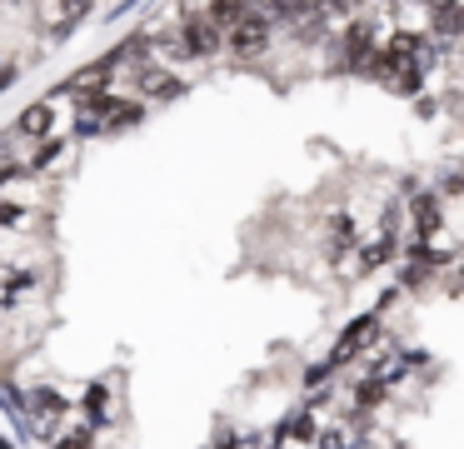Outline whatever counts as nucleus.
I'll return each instance as SVG.
<instances>
[{
  "instance_id": "nucleus-1",
  "label": "nucleus",
  "mask_w": 464,
  "mask_h": 449,
  "mask_svg": "<svg viewBox=\"0 0 464 449\" xmlns=\"http://www.w3.org/2000/svg\"><path fill=\"white\" fill-rule=\"evenodd\" d=\"M145 115L140 100H121V95H91L81 100V120H75V135H105V130H121V125H135Z\"/></svg>"
},
{
  "instance_id": "nucleus-2",
  "label": "nucleus",
  "mask_w": 464,
  "mask_h": 449,
  "mask_svg": "<svg viewBox=\"0 0 464 449\" xmlns=\"http://www.w3.org/2000/svg\"><path fill=\"white\" fill-rule=\"evenodd\" d=\"M270 40H275V25L260 15V10H255V0H250V10H245L235 25H225V45H230L240 60L265 55V50H270Z\"/></svg>"
},
{
  "instance_id": "nucleus-3",
  "label": "nucleus",
  "mask_w": 464,
  "mask_h": 449,
  "mask_svg": "<svg viewBox=\"0 0 464 449\" xmlns=\"http://www.w3.org/2000/svg\"><path fill=\"white\" fill-rule=\"evenodd\" d=\"M175 40H180V55L185 60H205V55H220L225 50V25H215L210 15H185L175 25Z\"/></svg>"
},
{
  "instance_id": "nucleus-4",
  "label": "nucleus",
  "mask_w": 464,
  "mask_h": 449,
  "mask_svg": "<svg viewBox=\"0 0 464 449\" xmlns=\"http://www.w3.org/2000/svg\"><path fill=\"white\" fill-rule=\"evenodd\" d=\"M135 90L150 100H175V95H185V80L170 75L165 65H155V60H140L135 65Z\"/></svg>"
},
{
  "instance_id": "nucleus-5",
  "label": "nucleus",
  "mask_w": 464,
  "mask_h": 449,
  "mask_svg": "<svg viewBox=\"0 0 464 449\" xmlns=\"http://www.w3.org/2000/svg\"><path fill=\"white\" fill-rule=\"evenodd\" d=\"M374 329H380V319H374V315H360V319H354V325L340 335V345H334V355L324 359V365H330V369L350 365V359L360 355V345H364V339H374Z\"/></svg>"
},
{
  "instance_id": "nucleus-6",
  "label": "nucleus",
  "mask_w": 464,
  "mask_h": 449,
  "mask_svg": "<svg viewBox=\"0 0 464 449\" xmlns=\"http://www.w3.org/2000/svg\"><path fill=\"white\" fill-rule=\"evenodd\" d=\"M430 30H434V40H459L464 35V5H454V0H434V10H430Z\"/></svg>"
},
{
  "instance_id": "nucleus-7",
  "label": "nucleus",
  "mask_w": 464,
  "mask_h": 449,
  "mask_svg": "<svg viewBox=\"0 0 464 449\" xmlns=\"http://www.w3.org/2000/svg\"><path fill=\"white\" fill-rule=\"evenodd\" d=\"M51 125H55V110H51V100H35V105H25V110H21V120H15V135H31V140H41V135H51Z\"/></svg>"
},
{
  "instance_id": "nucleus-8",
  "label": "nucleus",
  "mask_w": 464,
  "mask_h": 449,
  "mask_svg": "<svg viewBox=\"0 0 464 449\" xmlns=\"http://www.w3.org/2000/svg\"><path fill=\"white\" fill-rule=\"evenodd\" d=\"M410 215H414V239H430L440 229V195H410Z\"/></svg>"
},
{
  "instance_id": "nucleus-9",
  "label": "nucleus",
  "mask_w": 464,
  "mask_h": 449,
  "mask_svg": "<svg viewBox=\"0 0 464 449\" xmlns=\"http://www.w3.org/2000/svg\"><path fill=\"white\" fill-rule=\"evenodd\" d=\"M370 50H374V25H364V20H354V25L344 30V65L354 70L364 55H370Z\"/></svg>"
},
{
  "instance_id": "nucleus-10",
  "label": "nucleus",
  "mask_w": 464,
  "mask_h": 449,
  "mask_svg": "<svg viewBox=\"0 0 464 449\" xmlns=\"http://www.w3.org/2000/svg\"><path fill=\"white\" fill-rule=\"evenodd\" d=\"M55 10H61V20H55V40H65L95 10V0H55Z\"/></svg>"
},
{
  "instance_id": "nucleus-11",
  "label": "nucleus",
  "mask_w": 464,
  "mask_h": 449,
  "mask_svg": "<svg viewBox=\"0 0 464 449\" xmlns=\"http://www.w3.org/2000/svg\"><path fill=\"white\" fill-rule=\"evenodd\" d=\"M394 239H400V235H390V229H380V239H374V245H364V249H360V265H364V269L384 265V259L394 255Z\"/></svg>"
},
{
  "instance_id": "nucleus-12",
  "label": "nucleus",
  "mask_w": 464,
  "mask_h": 449,
  "mask_svg": "<svg viewBox=\"0 0 464 449\" xmlns=\"http://www.w3.org/2000/svg\"><path fill=\"white\" fill-rule=\"evenodd\" d=\"M245 10H250V0H210V10H205V15H210L215 25H235Z\"/></svg>"
},
{
  "instance_id": "nucleus-13",
  "label": "nucleus",
  "mask_w": 464,
  "mask_h": 449,
  "mask_svg": "<svg viewBox=\"0 0 464 449\" xmlns=\"http://www.w3.org/2000/svg\"><path fill=\"white\" fill-rule=\"evenodd\" d=\"M35 409H41V415H51V419H61L71 405H65V399L55 395V389H35Z\"/></svg>"
},
{
  "instance_id": "nucleus-14",
  "label": "nucleus",
  "mask_w": 464,
  "mask_h": 449,
  "mask_svg": "<svg viewBox=\"0 0 464 449\" xmlns=\"http://www.w3.org/2000/svg\"><path fill=\"white\" fill-rule=\"evenodd\" d=\"M61 140H41V145H35V155H31V170H45V165H55V160H61Z\"/></svg>"
},
{
  "instance_id": "nucleus-15",
  "label": "nucleus",
  "mask_w": 464,
  "mask_h": 449,
  "mask_svg": "<svg viewBox=\"0 0 464 449\" xmlns=\"http://www.w3.org/2000/svg\"><path fill=\"white\" fill-rule=\"evenodd\" d=\"M354 399H360V409H374V405H384V379H364V385L354 389Z\"/></svg>"
},
{
  "instance_id": "nucleus-16",
  "label": "nucleus",
  "mask_w": 464,
  "mask_h": 449,
  "mask_svg": "<svg viewBox=\"0 0 464 449\" xmlns=\"http://www.w3.org/2000/svg\"><path fill=\"white\" fill-rule=\"evenodd\" d=\"M85 415H91V425H105V385L85 389Z\"/></svg>"
},
{
  "instance_id": "nucleus-17",
  "label": "nucleus",
  "mask_w": 464,
  "mask_h": 449,
  "mask_svg": "<svg viewBox=\"0 0 464 449\" xmlns=\"http://www.w3.org/2000/svg\"><path fill=\"white\" fill-rule=\"evenodd\" d=\"M55 449H91V429H75V434H61Z\"/></svg>"
},
{
  "instance_id": "nucleus-18",
  "label": "nucleus",
  "mask_w": 464,
  "mask_h": 449,
  "mask_svg": "<svg viewBox=\"0 0 464 449\" xmlns=\"http://www.w3.org/2000/svg\"><path fill=\"white\" fill-rule=\"evenodd\" d=\"M330 225H334V239H340V245H354V225H350V215H344V210L330 220Z\"/></svg>"
},
{
  "instance_id": "nucleus-19",
  "label": "nucleus",
  "mask_w": 464,
  "mask_h": 449,
  "mask_svg": "<svg viewBox=\"0 0 464 449\" xmlns=\"http://www.w3.org/2000/svg\"><path fill=\"white\" fill-rule=\"evenodd\" d=\"M285 434H290V439H314V419H310V415H300L295 425H285Z\"/></svg>"
},
{
  "instance_id": "nucleus-20",
  "label": "nucleus",
  "mask_w": 464,
  "mask_h": 449,
  "mask_svg": "<svg viewBox=\"0 0 464 449\" xmlns=\"http://www.w3.org/2000/svg\"><path fill=\"white\" fill-rule=\"evenodd\" d=\"M25 220V210L21 205H11V200H0V225H21Z\"/></svg>"
},
{
  "instance_id": "nucleus-21",
  "label": "nucleus",
  "mask_w": 464,
  "mask_h": 449,
  "mask_svg": "<svg viewBox=\"0 0 464 449\" xmlns=\"http://www.w3.org/2000/svg\"><path fill=\"white\" fill-rule=\"evenodd\" d=\"M440 185H444L440 195H464V175H459V170H454V175H444Z\"/></svg>"
},
{
  "instance_id": "nucleus-22",
  "label": "nucleus",
  "mask_w": 464,
  "mask_h": 449,
  "mask_svg": "<svg viewBox=\"0 0 464 449\" xmlns=\"http://www.w3.org/2000/svg\"><path fill=\"white\" fill-rule=\"evenodd\" d=\"M240 444V434H230V429H220V434H215V449H235Z\"/></svg>"
}]
</instances>
